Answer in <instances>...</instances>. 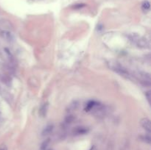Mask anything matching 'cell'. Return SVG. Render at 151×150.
<instances>
[{
    "mask_svg": "<svg viewBox=\"0 0 151 150\" xmlns=\"http://www.w3.org/2000/svg\"><path fill=\"white\" fill-rule=\"evenodd\" d=\"M108 65V67L112 71H114L116 73L120 74L121 76H123V77H127V78L129 77L130 74H129L128 71L125 67H123V65H122L120 63H119L118 62H116V61H109Z\"/></svg>",
    "mask_w": 151,
    "mask_h": 150,
    "instance_id": "cell-1",
    "label": "cell"
},
{
    "mask_svg": "<svg viewBox=\"0 0 151 150\" xmlns=\"http://www.w3.org/2000/svg\"><path fill=\"white\" fill-rule=\"evenodd\" d=\"M100 106V105L99 104V102H97L94 100H91L89 102H88V103L86 104V107H85V110L86 112L95 111Z\"/></svg>",
    "mask_w": 151,
    "mask_h": 150,
    "instance_id": "cell-2",
    "label": "cell"
},
{
    "mask_svg": "<svg viewBox=\"0 0 151 150\" xmlns=\"http://www.w3.org/2000/svg\"><path fill=\"white\" fill-rule=\"evenodd\" d=\"M89 128L86 127H77L73 129V135H85L89 132Z\"/></svg>",
    "mask_w": 151,
    "mask_h": 150,
    "instance_id": "cell-3",
    "label": "cell"
},
{
    "mask_svg": "<svg viewBox=\"0 0 151 150\" xmlns=\"http://www.w3.org/2000/svg\"><path fill=\"white\" fill-rule=\"evenodd\" d=\"M1 36L2 37V38H4L5 41H8V42H12L13 41V35L7 30H3L0 33Z\"/></svg>",
    "mask_w": 151,
    "mask_h": 150,
    "instance_id": "cell-4",
    "label": "cell"
},
{
    "mask_svg": "<svg viewBox=\"0 0 151 150\" xmlns=\"http://www.w3.org/2000/svg\"><path fill=\"white\" fill-rule=\"evenodd\" d=\"M141 125L142 127L148 132H151V121L148 119V118H144L141 120Z\"/></svg>",
    "mask_w": 151,
    "mask_h": 150,
    "instance_id": "cell-5",
    "label": "cell"
},
{
    "mask_svg": "<svg viewBox=\"0 0 151 150\" xmlns=\"http://www.w3.org/2000/svg\"><path fill=\"white\" fill-rule=\"evenodd\" d=\"M48 108H49V104L47 102L42 105V106L40 107V110H39V114L41 117H44L47 115L48 112Z\"/></svg>",
    "mask_w": 151,
    "mask_h": 150,
    "instance_id": "cell-6",
    "label": "cell"
},
{
    "mask_svg": "<svg viewBox=\"0 0 151 150\" xmlns=\"http://www.w3.org/2000/svg\"><path fill=\"white\" fill-rule=\"evenodd\" d=\"M53 129H54V126L52 124H49V125L46 126L45 128L43 129L42 135L43 136H47V135H50L52 132Z\"/></svg>",
    "mask_w": 151,
    "mask_h": 150,
    "instance_id": "cell-7",
    "label": "cell"
},
{
    "mask_svg": "<svg viewBox=\"0 0 151 150\" xmlns=\"http://www.w3.org/2000/svg\"><path fill=\"white\" fill-rule=\"evenodd\" d=\"M142 9L145 13H148L151 10V3L149 1H145L142 4Z\"/></svg>",
    "mask_w": 151,
    "mask_h": 150,
    "instance_id": "cell-8",
    "label": "cell"
},
{
    "mask_svg": "<svg viewBox=\"0 0 151 150\" xmlns=\"http://www.w3.org/2000/svg\"><path fill=\"white\" fill-rule=\"evenodd\" d=\"M50 138L46 139V140L41 144L40 150H47L49 146H50Z\"/></svg>",
    "mask_w": 151,
    "mask_h": 150,
    "instance_id": "cell-9",
    "label": "cell"
},
{
    "mask_svg": "<svg viewBox=\"0 0 151 150\" xmlns=\"http://www.w3.org/2000/svg\"><path fill=\"white\" fill-rule=\"evenodd\" d=\"M78 107V102H74L69 105V108L71 110H75Z\"/></svg>",
    "mask_w": 151,
    "mask_h": 150,
    "instance_id": "cell-10",
    "label": "cell"
},
{
    "mask_svg": "<svg viewBox=\"0 0 151 150\" xmlns=\"http://www.w3.org/2000/svg\"><path fill=\"white\" fill-rule=\"evenodd\" d=\"M142 140L144 142L147 143V144H151V137H150V135H144V136H142Z\"/></svg>",
    "mask_w": 151,
    "mask_h": 150,
    "instance_id": "cell-11",
    "label": "cell"
},
{
    "mask_svg": "<svg viewBox=\"0 0 151 150\" xmlns=\"http://www.w3.org/2000/svg\"><path fill=\"white\" fill-rule=\"evenodd\" d=\"M74 119H75V118H74L73 116H68L65 119V122L66 124H71L74 121Z\"/></svg>",
    "mask_w": 151,
    "mask_h": 150,
    "instance_id": "cell-12",
    "label": "cell"
},
{
    "mask_svg": "<svg viewBox=\"0 0 151 150\" xmlns=\"http://www.w3.org/2000/svg\"><path fill=\"white\" fill-rule=\"evenodd\" d=\"M145 96H146V98H147L148 102L149 103H151V91H147V92L145 93Z\"/></svg>",
    "mask_w": 151,
    "mask_h": 150,
    "instance_id": "cell-13",
    "label": "cell"
}]
</instances>
